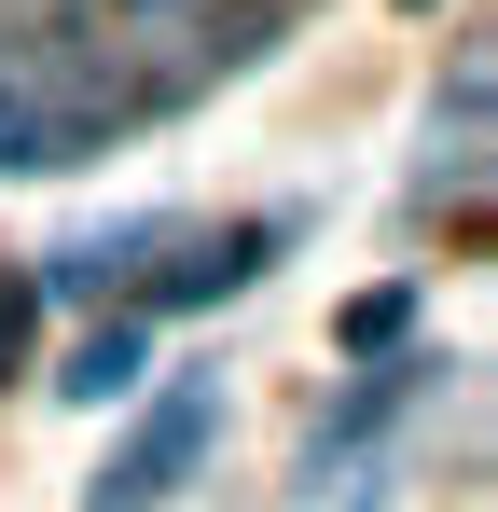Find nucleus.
Wrapping results in <instances>:
<instances>
[{
	"label": "nucleus",
	"instance_id": "nucleus-1",
	"mask_svg": "<svg viewBox=\"0 0 498 512\" xmlns=\"http://www.w3.org/2000/svg\"><path fill=\"white\" fill-rule=\"evenodd\" d=\"M208 443H222V388H208V374H180L166 402H139V429L111 443V471L83 485V512H166L180 485H194V457H208Z\"/></svg>",
	"mask_w": 498,
	"mask_h": 512
},
{
	"label": "nucleus",
	"instance_id": "nucleus-2",
	"mask_svg": "<svg viewBox=\"0 0 498 512\" xmlns=\"http://www.w3.org/2000/svg\"><path fill=\"white\" fill-rule=\"evenodd\" d=\"M291 250V222H236V236H180V263L153 277V305H222V291H249L263 263Z\"/></svg>",
	"mask_w": 498,
	"mask_h": 512
},
{
	"label": "nucleus",
	"instance_id": "nucleus-3",
	"mask_svg": "<svg viewBox=\"0 0 498 512\" xmlns=\"http://www.w3.org/2000/svg\"><path fill=\"white\" fill-rule=\"evenodd\" d=\"M415 374H429V360H388V374H360V402H346V416H319V443H305V471H319V485H332V471H346V457H360V443L415 402Z\"/></svg>",
	"mask_w": 498,
	"mask_h": 512
},
{
	"label": "nucleus",
	"instance_id": "nucleus-4",
	"mask_svg": "<svg viewBox=\"0 0 498 512\" xmlns=\"http://www.w3.org/2000/svg\"><path fill=\"white\" fill-rule=\"evenodd\" d=\"M28 167H70V153H56V125H42V70L0 42V180H28Z\"/></svg>",
	"mask_w": 498,
	"mask_h": 512
},
{
	"label": "nucleus",
	"instance_id": "nucleus-5",
	"mask_svg": "<svg viewBox=\"0 0 498 512\" xmlns=\"http://www.w3.org/2000/svg\"><path fill=\"white\" fill-rule=\"evenodd\" d=\"M139 374H153V333H139V319H111V333L70 346V374H56V388H70V402H125Z\"/></svg>",
	"mask_w": 498,
	"mask_h": 512
},
{
	"label": "nucleus",
	"instance_id": "nucleus-6",
	"mask_svg": "<svg viewBox=\"0 0 498 512\" xmlns=\"http://www.w3.org/2000/svg\"><path fill=\"white\" fill-rule=\"evenodd\" d=\"M166 236H180V222H111V236H70V250H56V291H97L111 263H139V250H166Z\"/></svg>",
	"mask_w": 498,
	"mask_h": 512
},
{
	"label": "nucleus",
	"instance_id": "nucleus-7",
	"mask_svg": "<svg viewBox=\"0 0 498 512\" xmlns=\"http://www.w3.org/2000/svg\"><path fill=\"white\" fill-rule=\"evenodd\" d=\"M97 14H125V28H180L194 0H97Z\"/></svg>",
	"mask_w": 498,
	"mask_h": 512
},
{
	"label": "nucleus",
	"instance_id": "nucleus-8",
	"mask_svg": "<svg viewBox=\"0 0 498 512\" xmlns=\"http://www.w3.org/2000/svg\"><path fill=\"white\" fill-rule=\"evenodd\" d=\"M346 512H374V499H346Z\"/></svg>",
	"mask_w": 498,
	"mask_h": 512
}]
</instances>
